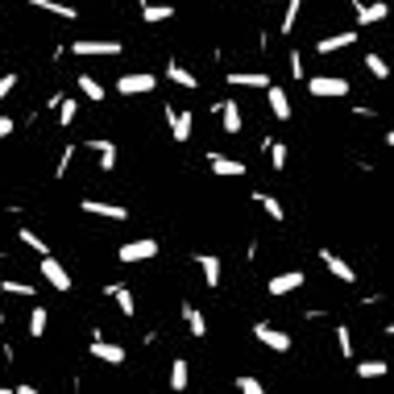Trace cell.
<instances>
[{
  "mask_svg": "<svg viewBox=\"0 0 394 394\" xmlns=\"http://www.w3.org/2000/svg\"><path fill=\"white\" fill-rule=\"evenodd\" d=\"M320 262L328 265V270H332V274H336L341 282H357V270H353V265L345 262V258H336L332 249H320Z\"/></svg>",
  "mask_w": 394,
  "mask_h": 394,
  "instance_id": "7c38bea8",
  "label": "cell"
},
{
  "mask_svg": "<svg viewBox=\"0 0 394 394\" xmlns=\"http://www.w3.org/2000/svg\"><path fill=\"white\" fill-rule=\"evenodd\" d=\"M171 390H187V361L175 357V365H171Z\"/></svg>",
  "mask_w": 394,
  "mask_h": 394,
  "instance_id": "836d02e7",
  "label": "cell"
},
{
  "mask_svg": "<svg viewBox=\"0 0 394 394\" xmlns=\"http://www.w3.org/2000/svg\"><path fill=\"white\" fill-rule=\"evenodd\" d=\"M299 8H303V0H287V8H282V34H291L295 29V21H299Z\"/></svg>",
  "mask_w": 394,
  "mask_h": 394,
  "instance_id": "f546056e",
  "label": "cell"
},
{
  "mask_svg": "<svg viewBox=\"0 0 394 394\" xmlns=\"http://www.w3.org/2000/svg\"><path fill=\"white\" fill-rule=\"evenodd\" d=\"M0 324H4V315H0Z\"/></svg>",
  "mask_w": 394,
  "mask_h": 394,
  "instance_id": "b9f144b4",
  "label": "cell"
},
{
  "mask_svg": "<svg viewBox=\"0 0 394 394\" xmlns=\"http://www.w3.org/2000/svg\"><path fill=\"white\" fill-rule=\"evenodd\" d=\"M265 154H270V162H274V171H282V166H287V158H291V150H287L282 141H265Z\"/></svg>",
  "mask_w": 394,
  "mask_h": 394,
  "instance_id": "f1b7e54d",
  "label": "cell"
},
{
  "mask_svg": "<svg viewBox=\"0 0 394 394\" xmlns=\"http://www.w3.org/2000/svg\"><path fill=\"white\" fill-rule=\"evenodd\" d=\"M386 369H390V365H386L382 357H374V361H361V365H357V378H365V382H369V378H382Z\"/></svg>",
  "mask_w": 394,
  "mask_h": 394,
  "instance_id": "484cf974",
  "label": "cell"
},
{
  "mask_svg": "<svg viewBox=\"0 0 394 394\" xmlns=\"http://www.w3.org/2000/svg\"><path fill=\"white\" fill-rule=\"evenodd\" d=\"M287 63H291V79H299V84H303V54H299V50H291V58H287Z\"/></svg>",
  "mask_w": 394,
  "mask_h": 394,
  "instance_id": "74e56055",
  "label": "cell"
},
{
  "mask_svg": "<svg viewBox=\"0 0 394 394\" xmlns=\"http://www.w3.org/2000/svg\"><path fill=\"white\" fill-rule=\"evenodd\" d=\"M17 237H21V245H25V249H34L38 258H42V254H50V245H46V241L38 237V232H34V228H21Z\"/></svg>",
  "mask_w": 394,
  "mask_h": 394,
  "instance_id": "83f0119b",
  "label": "cell"
},
{
  "mask_svg": "<svg viewBox=\"0 0 394 394\" xmlns=\"http://www.w3.org/2000/svg\"><path fill=\"white\" fill-rule=\"evenodd\" d=\"M228 84L232 88H265L270 75L265 71H228Z\"/></svg>",
  "mask_w": 394,
  "mask_h": 394,
  "instance_id": "9a60e30c",
  "label": "cell"
},
{
  "mask_svg": "<svg viewBox=\"0 0 394 394\" xmlns=\"http://www.w3.org/2000/svg\"><path fill=\"white\" fill-rule=\"evenodd\" d=\"M91 357H96V361H108V365H125V345H112V341H91Z\"/></svg>",
  "mask_w": 394,
  "mask_h": 394,
  "instance_id": "8fae6325",
  "label": "cell"
},
{
  "mask_svg": "<svg viewBox=\"0 0 394 394\" xmlns=\"http://www.w3.org/2000/svg\"><path fill=\"white\" fill-rule=\"evenodd\" d=\"M220 121H224V133H228V137H237V133H241V108H237L232 100H224V104H220Z\"/></svg>",
  "mask_w": 394,
  "mask_h": 394,
  "instance_id": "ffe728a7",
  "label": "cell"
},
{
  "mask_svg": "<svg viewBox=\"0 0 394 394\" xmlns=\"http://www.w3.org/2000/svg\"><path fill=\"white\" fill-rule=\"evenodd\" d=\"M254 336L262 341L265 349H274V353H287V349H291V336H287V332H278V328H270L265 320H258V324H254Z\"/></svg>",
  "mask_w": 394,
  "mask_h": 394,
  "instance_id": "8992f818",
  "label": "cell"
},
{
  "mask_svg": "<svg viewBox=\"0 0 394 394\" xmlns=\"http://www.w3.org/2000/svg\"><path fill=\"white\" fill-rule=\"evenodd\" d=\"M254 204H262V212H265L270 220H278V224L287 220V212H282V204H278L274 195H265V191H254Z\"/></svg>",
  "mask_w": 394,
  "mask_h": 394,
  "instance_id": "7402d4cb",
  "label": "cell"
},
{
  "mask_svg": "<svg viewBox=\"0 0 394 394\" xmlns=\"http://www.w3.org/2000/svg\"><path fill=\"white\" fill-rule=\"evenodd\" d=\"M365 71H369L374 79H386V75H390V67H386L382 54H365Z\"/></svg>",
  "mask_w": 394,
  "mask_h": 394,
  "instance_id": "1f68e13d",
  "label": "cell"
},
{
  "mask_svg": "<svg viewBox=\"0 0 394 394\" xmlns=\"http://www.w3.org/2000/svg\"><path fill=\"white\" fill-rule=\"evenodd\" d=\"M166 125H171V137L183 145V141H191L195 117H191V112H178V108H171V104H166Z\"/></svg>",
  "mask_w": 394,
  "mask_h": 394,
  "instance_id": "5b68a950",
  "label": "cell"
},
{
  "mask_svg": "<svg viewBox=\"0 0 394 394\" xmlns=\"http://www.w3.org/2000/svg\"><path fill=\"white\" fill-rule=\"evenodd\" d=\"M13 88H17V75H0V100H4Z\"/></svg>",
  "mask_w": 394,
  "mask_h": 394,
  "instance_id": "ab89813d",
  "label": "cell"
},
{
  "mask_svg": "<svg viewBox=\"0 0 394 394\" xmlns=\"http://www.w3.org/2000/svg\"><path fill=\"white\" fill-rule=\"evenodd\" d=\"M307 91L315 100H345L349 96V79L345 75H311L307 79Z\"/></svg>",
  "mask_w": 394,
  "mask_h": 394,
  "instance_id": "6da1fadb",
  "label": "cell"
},
{
  "mask_svg": "<svg viewBox=\"0 0 394 394\" xmlns=\"http://www.w3.org/2000/svg\"><path fill=\"white\" fill-rule=\"evenodd\" d=\"M25 4L42 8V13H50V17H63V21H75V17H79L75 4H58V0H25Z\"/></svg>",
  "mask_w": 394,
  "mask_h": 394,
  "instance_id": "e0dca14e",
  "label": "cell"
},
{
  "mask_svg": "<svg viewBox=\"0 0 394 394\" xmlns=\"http://www.w3.org/2000/svg\"><path fill=\"white\" fill-rule=\"evenodd\" d=\"M265 91H270V112L278 121H291V96L278 88V84H265Z\"/></svg>",
  "mask_w": 394,
  "mask_h": 394,
  "instance_id": "4fadbf2b",
  "label": "cell"
},
{
  "mask_svg": "<svg viewBox=\"0 0 394 394\" xmlns=\"http://www.w3.org/2000/svg\"><path fill=\"white\" fill-rule=\"evenodd\" d=\"M0 394H4V386H0Z\"/></svg>",
  "mask_w": 394,
  "mask_h": 394,
  "instance_id": "7bdbcfd3",
  "label": "cell"
},
{
  "mask_svg": "<svg viewBox=\"0 0 394 394\" xmlns=\"http://www.w3.org/2000/svg\"><path fill=\"white\" fill-rule=\"evenodd\" d=\"M199 270H204V282L220 287V258L216 254H199Z\"/></svg>",
  "mask_w": 394,
  "mask_h": 394,
  "instance_id": "cb8c5ba5",
  "label": "cell"
},
{
  "mask_svg": "<svg viewBox=\"0 0 394 394\" xmlns=\"http://www.w3.org/2000/svg\"><path fill=\"white\" fill-rule=\"evenodd\" d=\"M175 17V4H145L141 8V21L145 25H158V21H171Z\"/></svg>",
  "mask_w": 394,
  "mask_h": 394,
  "instance_id": "44dd1931",
  "label": "cell"
},
{
  "mask_svg": "<svg viewBox=\"0 0 394 394\" xmlns=\"http://www.w3.org/2000/svg\"><path fill=\"white\" fill-rule=\"evenodd\" d=\"M237 390H241V394H262V382L249 378V374H241V378H237Z\"/></svg>",
  "mask_w": 394,
  "mask_h": 394,
  "instance_id": "8d00e7d4",
  "label": "cell"
},
{
  "mask_svg": "<svg viewBox=\"0 0 394 394\" xmlns=\"http://www.w3.org/2000/svg\"><path fill=\"white\" fill-rule=\"evenodd\" d=\"M8 133H13V121H8V117H0V141H4Z\"/></svg>",
  "mask_w": 394,
  "mask_h": 394,
  "instance_id": "60d3db41",
  "label": "cell"
},
{
  "mask_svg": "<svg viewBox=\"0 0 394 394\" xmlns=\"http://www.w3.org/2000/svg\"><path fill=\"white\" fill-rule=\"evenodd\" d=\"M46 324H50V315H46V307L38 303V307H34V315H29V336H34V341L46 336Z\"/></svg>",
  "mask_w": 394,
  "mask_h": 394,
  "instance_id": "4dcf8cb0",
  "label": "cell"
},
{
  "mask_svg": "<svg viewBox=\"0 0 394 394\" xmlns=\"http://www.w3.org/2000/svg\"><path fill=\"white\" fill-rule=\"evenodd\" d=\"M88 216H104V220H129V208L125 204H100V199H84L79 204Z\"/></svg>",
  "mask_w": 394,
  "mask_h": 394,
  "instance_id": "9c48e42d",
  "label": "cell"
},
{
  "mask_svg": "<svg viewBox=\"0 0 394 394\" xmlns=\"http://www.w3.org/2000/svg\"><path fill=\"white\" fill-rule=\"evenodd\" d=\"M183 320H187V328H191V336H199V341L208 336V320H204V315H199V311H195L191 303L183 307Z\"/></svg>",
  "mask_w": 394,
  "mask_h": 394,
  "instance_id": "d4e9b609",
  "label": "cell"
},
{
  "mask_svg": "<svg viewBox=\"0 0 394 394\" xmlns=\"http://www.w3.org/2000/svg\"><path fill=\"white\" fill-rule=\"evenodd\" d=\"M91 150L100 154V166H104V171H117V145H112L108 137H91Z\"/></svg>",
  "mask_w": 394,
  "mask_h": 394,
  "instance_id": "d6986e66",
  "label": "cell"
},
{
  "mask_svg": "<svg viewBox=\"0 0 394 394\" xmlns=\"http://www.w3.org/2000/svg\"><path fill=\"white\" fill-rule=\"evenodd\" d=\"M158 249H162V245H158L154 237H137V241H125V245H121V254H117V258H121L125 265H137V262L158 258Z\"/></svg>",
  "mask_w": 394,
  "mask_h": 394,
  "instance_id": "7a4b0ae2",
  "label": "cell"
},
{
  "mask_svg": "<svg viewBox=\"0 0 394 394\" xmlns=\"http://www.w3.org/2000/svg\"><path fill=\"white\" fill-rule=\"evenodd\" d=\"M75 112H79V100H63V96H58V121H63V125H71V121H75Z\"/></svg>",
  "mask_w": 394,
  "mask_h": 394,
  "instance_id": "e575fe53",
  "label": "cell"
},
{
  "mask_svg": "<svg viewBox=\"0 0 394 394\" xmlns=\"http://www.w3.org/2000/svg\"><path fill=\"white\" fill-rule=\"evenodd\" d=\"M386 13H390V4H361L357 8V25H378V21H386Z\"/></svg>",
  "mask_w": 394,
  "mask_h": 394,
  "instance_id": "ac0fdd59",
  "label": "cell"
},
{
  "mask_svg": "<svg viewBox=\"0 0 394 394\" xmlns=\"http://www.w3.org/2000/svg\"><path fill=\"white\" fill-rule=\"evenodd\" d=\"M353 42H357V29H345V34H336V38H320L315 50H320V54H336V50H349Z\"/></svg>",
  "mask_w": 394,
  "mask_h": 394,
  "instance_id": "2e32d148",
  "label": "cell"
},
{
  "mask_svg": "<svg viewBox=\"0 0 394 394\" xmlns=\"http://www.w3.org/2000/svg\"><path fill=\"white\" fill-rule=\"evenodd\" d=\"M0 291H4V295H17V299H29V295H34V287H29V282H17V278H4Z\"/></svg>",
  "mask_w": 394,
  "mask_h": 394,
  "instance_id": "d6a6232c",
  "label": "cell"
},
{
  "mask_svg": "<svg viewBox=\"0 0 394 394\" xmlns=\"http://www.w3.org/2000/svg\"><path fill=\"white\" fill-rule=\"evenodd\" d=\"M336 349H341V357H353V336L345 324H336Z\"/></svg>",
  "mask_w": 394,
  "mask_h": 394,
  "instance_id": "d590c367",
  "label": "cell"
},
{
  "mask_svg": "<svg viewBox=\"0 0 394 394\" xmlns=\"http://www.w3.org/2000/svg\"><path fill=\"white\" fill-rule=\"evenodd\" d=\"M71 154H75V150L67 145V150H63V158H58V171H54V178H63L67 171H71Z\"/></svg>",
  "mask_w": 394,
  "mask_h": 394,
  "instance_id": "f35d334b",
  "label": "cell"
},
{
  "mask_svg": "<svg viewBox=\"0 0 394 394\" xmlns=\"http://www.w3.org/2000/svg\"><path fill=\"white\" fill-rule=\"evenodd\" d=\"M158 88V75H150V71H129V75H121V84L117 91L121 96H145V91Z\"/></svg>",
  "mask_w": 394,
  "mask_h": 394,
  "instance_id": "3957f363",
  "label": "cell"
},
{
  "mask_svg": "<svg viewBox=\"0 0 394 394\" xmlns=\"http://www.w3.org/2000/svg\"><path fill=\"white\" fill-rule=\"evenodd\" d=\"M79 91H84V100H91V104H104V84L96 75H79Z\"/></svg>",
  "mask_w": 394,
  "mask_h": 394,
  "instance_id": "603a6c76",
  "label": "cell"
},
{
  "mask_svg": "<svg viewBox=\"0 0 394 394\" xmlns=\"http://www.w3.org/2000/svg\"><path fill=\"white\" fill-rule=\"evenodd\" d=\"M125 46L117 42V38H79V42H71V54H108V58H117Z\"/></svg>",
  "mask_w": 394,
  "mask_h": 394,
  "instance_id": "277c9868",
  "label": "cell"
},
{
  "mask_svg": "<svg viewBox=\"0 0 394 394\" xmlns=\"http://www.w3.org/2000/svg\"><path fill=\"white\" fill-rule=\"evenodd\" d=\"M42 278L50 282V287H54V291H71V274H67L63 265L54 262L50 254H42Z\"/></svg>",
  "mask_w": 394,
  "mask_h": 394,
  "instance_id": "ba28073f",
  "label": "cell"
},
{
  "mask_svg": "<svg viewBox=\"0 0 394 394\" xmlns=\"http://www.w3.org/2000/svg\"><path fill=\"white\" fill-rule=\"evenodd\" d=\"M303 287V270H287V274H274L270 278V295L278 299V295H291V291H299Z\"/></svg>",
  "mask_w": 394,
  "mask_h": 394,
  "instance_id": "30bf717a",
  "label": "cell"
},
{
  "mask_svg": "<svg viewBox=\"0 0 394 394\" xmlns=\"http://www.w3.org/2000/svg\"><path fill=\"white\" fill-rule=\"evenodd\" d=\"M166 79H171V84H178V88H195V84H199V79H195V75H191V71H183V67H178V63H171V67H166Z\"/></svg>",
  "mask_w": 394,
  "mask_h": 394,
  "instance_id": "4316f807",
  "label": "cell"
},
{
  "mask_svg": "<svg viewBox=\"0 0 394 394\" xmlns=\"http://www.w3.org/2000/svg\"><path fill=\"white\" fill-rule=\"evenodd\" d=\"M208 166H212V175H220V178H241L249 171L241 158H224V154H208Z\"/></svg>",
  "mask_w": 394,
  "mask_h": 394,
  "instance_id": "52a82bcc",
  "label": "cell"
},
{
  "mask_svg": "<svg viewBox=\"0 0 394 394\" xmlns=\"http://www.w3.org/2000/svg\"><path fill=\"white\" fill-rule=\"evenodd\" d=\"M104 295H108L112 303L121 307V315H137V303H133V291H129V287L112 282V287H104Z\"/></svg>",
  "mask_w": 394,
  "mask_h": 394,
  "instance_id": "5bb4252c",
  "label": "cell"
}]
</instances>
